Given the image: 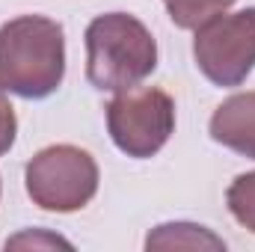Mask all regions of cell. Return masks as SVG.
<instances>
[{
	"instance_id": "cell-1",
	"label": "cell",
	"mask_w": 255,
	"mask_h": 252,
	"mask_svg": "<svg viewBox=\"0 0 255 252\" xmlns=\"http://www.w3.org/2000/svg\"><path fill=\"white\" fill-rule=\"evenodd\" d=\"M65 77L63 24L45 15H21L0 27V89L42 101Z\"/></svg>"
},
{
	"instance_id": "cell-2",
	"label": "cell",
	"mask_w": 255,
	"mask_h": 252,
	"mask_svg": "<svg viewBox=\"0 0 255 252\" xmlns=\"http://www.w3.org/2000/svg\"><path fill=\"white\" fill-rule=\"evenodd\" d=\"M86 80L101 92H122L142 83L157 68L151 30L128 15L107 12L86 27Z\"/></svg>"
},
{
	"instance_id": "cell-3",
	"label": "cell",
	"mask_w": 255,
	"mask_h": 252,
	"mask_svg": "<svg viewBox=\"0 0 255 252\" xmlns=\"http://www.w3.org/2000/svg\"><path fill=\"white\" fill-rule=\"evenodd\" d=\"M27 196L42 211L71 214L92 202L98 193V163L77 145H48L24 169Z\"/></svg>"
},
{
	"instance_id": "cell-4",
	"label": "cell",
	"mask_w": 255,
	"mask_h": 252,
	"mask_svg": "<svg viewBox=\"0 0 255 252\" xmlns=\"http://www.w3.org/2000/svg\"><path fill=\"white\" fill-rule=\"evenodd\" d=\"M107 133L128 157H154L175 133V101L154 86L122 89L107 104Z\"/></svg>"
},
{
	"instance_id": "cell-5",
	"label": "cell",
	"mask_w": 255,
	"mask_h": 252,
	"mask_svg": "<svg viewBox=\"0 0 255 252\" xmlns=\"http://www.w3.org/2000/svg\"><path fill=\"white\" fill-rule=\"evenodd\" d=\"M193 60L214 86H241L255 68V6L202 24L193 39Z\"/></svg>"
},
{
	"instance_id": "cell-6",
	"label": "cell",
	"mask_w": 255,
	"mask_h": 252,
	"mask_svg": "<svg viewBox=\"0 0 255 252\" xmlns=\"http://www.w3.org/2000/svg\"><path fill=\"white\" fill-rule=\"evenodd\" d=\"M208 133L214 142L255 160V92H238L226 98L214 110Z\"/></svg>"
},
{
	"instance_id": "cell-7",
	"label": "cell",
	"mask_w": 255,
	"mask_h": 252,
	"mask_svg": "<svg viewBox=\"0 0 255 252\" xmlns=\"http://www.w3.org/2000/svg\"><path fill=\"white\" fill-rule=\"evenodd\" d=\"M148 250H226V241L196 223H163L145 238Z\"/></svg>"
},
{
	"instance_id": "cell-8",
	"label": "cell",
	"mask_w": 255,
	"mask_h": 252,
	"mask_svg": "<svg viewBox=\"0 0 255 252\" xmlns=\"http://www.w3.org/2000/svg\"><path fill=\"white\" fill-rule=\"evenodd\" d=\"M235 0H163L169 18L181 30H199L211 18L223 15Z\"/></svg>"
},
{
	"instance_id": "cell-9",
	"label": "cell",
	"mask_w": 255,
	"mask_h": 252,
	"mask_svg": "<svg viewBox=\"0 0 255 252\" xmlns=\"http://www.w3.org/2000/svg\"><path fill=\"white\" fill-rule=\"evenodd\" d=\"M226 205L232 211V217L250 229L255 235V172H241L229 190H226Z\"/></svg>"
},
{
	"instance_id": "cell-10",
	"label": "cell",
	"mask_w": 255,
	"mask_h": 252,
	"mask_svg": "<svg viewBox=\"0 0 255 252\" xmlns=\"http://www.w3.org/2000/svg\"><path fill=\"white\" fill-rule=\"evenodd\" d=\"M18 136V119H15V107L9 104L6 92L0 89V157L15 145Z\"/></svg>"
},
{
	"instance_id": "cell-11",
	"label": "cell",
	"mask_w": 255,
	"mask_h": 252,
	"mask_svg": "<svg viewBox=\"0 0 255 252\" xmlns=\"http://www.w3.org/2000/svg\"><path fill=\"white\" fill-rule=\"evenodd\" d=\"M27 244H33V247H39V244H51V247H68V241H63V238H54V235H36V232H27V235H18V238H12V241H6V250H9V247H27Z\"/></svg>"
}]
</instances>
